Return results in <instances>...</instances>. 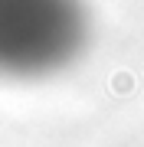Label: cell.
<instances>
[{"mask_svg": "<svg viewBox=\"0 0 144 147\" xmlns=\"http://www.w3.org/2000/svg\"><path fill=\"white\" fill-rule=\"evenodd\" d=\"M92 42V0H0V82L7 85H39L72 72Z\"/></svg>", "mask_w": 144, "mask_h": 147, "instance_id": "obj_1", "label": "cell"}]
</instances>
